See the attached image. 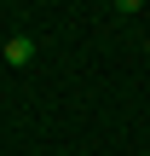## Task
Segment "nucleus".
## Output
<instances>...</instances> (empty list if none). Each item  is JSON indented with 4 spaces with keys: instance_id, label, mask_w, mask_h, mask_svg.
<instances>
[{
    "instance_id": "nucleus-1",
    "label": "nucleus",
    "mask_w": 150,
    "mask_h": 156,
    "mask_svg": "<svg viewBox=\"0 0 150 156\" xmlns=\"http://www.w3.org/2000/svg\"><path fill=\"white\" fill-rule=\"evenodd\" d=\"M29 58H35V41L29 35H12L6 41V64H29Z\"/></svg>"
},
{
    "instance_id": "nucleus-2",
    "label": "nucleus",
    "mask_w": 150,
    "mask_h": 156,
    "mask_svg": "<svg viewBox=\"0 0 150 156\" xmlns=\"http://www.w3.org/2000/svg\"><path fill=\"white\" fill-rule=\"evenodd\" d=\"M145 52H150V41H145Z\"/></svg>"
},
{
    "instance_id": "nucleus-3",
    "label": "nucleus",
    "mask_w": 150,
    "mask_h": 156,
    "mask_svg": "<svg viewBox=\"0 0 150 156\" xmlns=\"http://www.w3.org/2000/svg\"><path fill=\"white\" fill-rule=\"evenodd\" d=\"M145 17H150V6H145Z\"/></svg>"
}]
</instances>
